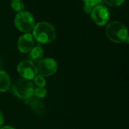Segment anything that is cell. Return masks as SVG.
<instances>
[{"label":"cell","mask_w":129,"mask_h":129,"mask_svg":"<svg viewBox=\"0 0 129 129\" xmlns=\"http://www.w3.org/2000/svg\"><path fill=\"white\" fill-rule=\"evenodd\" d=\"M33 36L39 43H51L56 38V30L54 26L45 21H41L35 24L33 29Z\"/></svg>","instance_id":"1"},{"label":"cell","mask_w":129,"mask_h":129,"mask_svg":"<svg viewBox=\"0 0 129 129\" xmlns=\"http://www.w3.org/2000/svg\"><path fill=\"white\" fill-rule=\"evenodd\" d=\"M107 38L114 43H122L128 41V30L125 26L119 21H112L105 29Z\"/></svg>","instance_id":"2"},{"label":"cell","mask_w":129,"mask_h":129,"mask_svg":"<svg viewBox=\"0 0 129 129\" xmlns=\"http://www.w3.org/2000/svg\"><path fill=\"white\" fill-rule=\"evenodd\" d=\"M34 86L30 80L25 79H18L12 86L13 94L20 99L28 100L33 96Z\"/></svg>","instance_id":"3"},{"label":"cell","mask_w":129,"mask_h":129,"mask_svg":"<svg viewBox=\"0 0 129 129\" xmlns=\"http://www.w3.org/2000/svg\"><path fill=\"white\" fill-rule=\"evenodd\" d=\"M14 25L20 32L26 33L32 31L35 26L33 15L29 11L18 12L14 18Z\"/></svg>","instance_id":"4"},{"label":"cell","mask_w":129,"mask_h":129,"mask_svg":"<svg viewBox=\"0 0 129 129\" xmlns=\"http://www.w3.org/2000/svg\"><path fill=\"white\" fill-rule=\"evenodd\" d=\"M91 20L98 26H103L107 24L110 18L108 9L103 5H97L94 7L90 13Z\"/></svg>","instance_id":"5"},{"label":"cell","mask_w":129,"mask_h":129,"mask_svg":"<svg viewBox=\"0 0 129 129\" xmlns=\"http://www.w3.org/2000/svg\"><path fill=\"white\" fill-rule=\"evenodd\" d=\"M20 76L25 79H33L38 73L37 67L30 60H23L20 62L17 67Z\"/></svg>","instance_id":"6"},{"label":"cell","mask_w":129,"mask_h":129,"mask_svg":"<svg viewBox=\"0 0 129 129\" xmlns=\"http://www.w3.org/2000/svg\"><path fill=\"white\" fill-rule=\"evenodd\" d=\"M36 67L39 75L48 77L54 75L57 72V63L53 58H45L38 63Z\"/></svg>","instance_id":"7"},{"label":"cell","mask_w":129,"mask_h":129,"mask_svg":"<svg viewBox=\"0 0 129 129\" xmlns=\"http://www.w3.org/2000/svg\"><path fill=\"white\" fill-rule=\"evenodd\" d=\"M18 50L22 53H28L34 47V38L31 33H26L20 36L17 41Z\"/></svg>","instance_id":"8"},{"label":"cell","mask_w":129,"mask_h":129,"mask_svg":"<svg viewBox=\"0 0 129 129\" xmlns=\"http://www.w3.org/2000/svg\"><path fill=\"white\" fill-rule=\"evenodd\" d=\"M26 101L31 107V109L35 114L39 115V116H42L44 114L45 108L44 104L40 101L32 97L29 99L26 100Z\"/></svg>","instance_id":"9"},{"label":"cell","mask_w":129,"mask_h":129,"mask_svg":"<svg viewBox=\"0 0 129 129\" xmlns=\"http://www.w3.org/2000/svg\"><path fill=\"white\" fill-rule=\"evenodd\" d=\"M43 56H44V51L40 45H36L33 47L29 54V60L33 63H38L39 62H40L42 60Z\"/></svg>","instance_id":"10"},{"label":"cell","mask_w":129,"mask_h":129,"mask_svg":"<svg viewBox=\"0 0 129 129\" xmlns=\"http://www.w3.org/2000/svg\"><path fill=\"white\" fill-rule=\"evenodd\" d=\"M10 86L11 79L8 74L3 70H0V92H5L9 89Z\"/></svg>","instance_id":"11"},{"label":"cell","mask_w":129,"mask_h":129,"mask_svg":"<svg viewBox=\"0 0 129 129\" xmlns=\"http://www.w3.org/2000/svg\"><path fill=\"white\" fill-rule=\"evenodd\" d=\"M83 1L85 2L83 10L86 14L91 13L92 8L97 5H99V4L102 2V0H83Z\"/></svg>","instance_id":"12"},{"label":"cell","mask_w":129,"mask_h":129,"mask_svg":"<svg viewBox=\"0 0 129 129\" xmlns=\"http://www.w3.org/2000/svg\"><path fill=\"white\" fill-rule=\"evenodd\" d=\"M11 7L14 11L18 13L23 11L24 8V3L23 2L22 0H11Z\"/></svg>","instance_id":"13"},{"label":"cell","mask_w":129,"mask_h":129,"mask_svg":"<svg viewBox=\"0 0 129 129\" xmlns=\"http://www.w3.org/2000/svg\"><path fill=\"white\" fill-rule=\"evenodd\" d=\"M47 94V90L45 88V87H37L36 89H34L33 95L38 98H43Z\"/></svg>","instance_id":"14"},{"label":"cell","mask_w":129,"mask_h":129,"mask_svg":"<svg viewBox=\"0 0 129 129\" xmlns=\"http://www.w3.org/2000/svg\"><path fill=\"white\" fill-rule=\"evenodd\" d=\"M34 82L38 87H45L46 85V80L45 77L41 75H36L34 78Z\"/></svg>","instance_id":"15"},{"label":"cell","mask_w":129,"mask_h":129,"mask_svg":"<svg viewBox=\"0 0 129 129\" xmlns=\"http://www.w3.org/2000/svg\"><path fill=\"white\" fill-rule=\"evenodd\" d=\"M104 1L105 2L106 4L113 7L119 6L125 2V0H104Z\"/></svg>","instance_id":"16"},{"label":"cell","mask_w":129,"mask_h":129,"mask_svg":"<svg viewBox=\"0 0 129 129\" xmlns=\"http://www.w3.org/2000/svg\"><path fill=\"white\" fill-rule=\"evenodd\" d=\"M4 122H5V117H4V115H3L2 112L0 110V128L2 127V125L4 124Z\"/></svg>","instance_id":"17"},{"label":"cell","mask_w":129,"mask_h":129,"mask_svg":"<svg viewBox=\"0 0 129 129\" xmlns=\"http://www.w3.org/2000/svg\"><path fill=\"white\" fill-rule=\"evenodd\" d=\"M0 129H16V128H14V127L9 126V125H6V126H4V127H1Z\"/></svg>","instance_id":"18"}]
</instances>
